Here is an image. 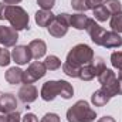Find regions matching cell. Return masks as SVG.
<instances>
[{
  "mask_svg": "<svg viewBox=\"0 0 122 122\" xmlns=\"http://www.w3.org/2000/svg\"><path fill=\"white\" fill-rule=\"evenodd\" d=\"M94 50L88 44H77L74 46L70 53L67 54V60L65 62L68 64H72L75 67H84L87 64H90L92 60H94Z\"/></svg>",
  "mask_w": 122,
  "mask_h": 122,
  "instance_id": "obj_3",
  "label": "cell"
},
{
  "mask_svg": "<svg viewBox=\"0 0 122 122\" xmlns=\"http://www.w3.org/2000/svg\"><path fill=\"white\" fill-rule=\"evenodd\" d=\"M60 97L64 98V99H70V98L74 97V88H72V85H71L68 81L61 80V94H60Z\"/></svg>",
  "mask_w": 122,
  "mask_h": 122,
  "instance_id": "obj_24",
  "label": "cell"
},
{
  "mask_svg": "<svg viewBox=\"0 0 122 122\" xmlns=\"http://www.w3.org/2000/svg\"><path fill=\"white\" fill-rule=\"evenodd\" d=\"M0 122H7V114L0 112Z\"/></svg>",
  "mask_w": 122,
  "mask_h": 122,
  "instance_id": "obj_36",
  "label": "cell"
},
{
  "mask_svg": "<svg viewBox=\"0 0 122 122\" xmlns=\"http://www.w3.org/2000/svg\"><path fill=\"white\" fill-rule=\"evenodd\" d=\"M40 122H60V117L57 114H54V112H48L41 118Z\"/></svg>",
  "mask_w": 122,
  "mask_h": 122,
  "instance_id": "obj_30",
  "label": "cell"
},
{
  "mask_svg": "<svg viewBox=\"0 0 122 122\" xmlns=\"http://www.w3.org/2000/svg\"><path fill=\"white\" fill-rule=\"evenodd\" d=\"M109 27L112 29V31H115V33H118V34L122 33V11L114 13V14L111 16Z\"/></svg>",
  "mask_w": 122,
  "mask_h": 122,
  "instance_id": "obj_20",
  "label": "cell"
},
{
  "mask_svg": "<svg viewBox=\"0 0 122 122\" xmlns=\"http://www.w3.org/2000/svg\"><path fill=\"white\" fill-rule=\"evenodd\" d=\"M23 74L24 71L19 67H11L6 71L4 74V78L9 84L11 85H17V84H23Z\"/></svg>",
  "mask_w": 122,
  "mask_h": 122,
  "instance_id": "obj_15",
  "label": "cell"
},
{
  "mask_svg": "<svg viewBox=\"0 0 122 122\" xmlns=\"http://www.w3.org/2000/svg\"><path fill=\"white\" fill-rule=\"evenodd\" d=\"M19 40V31L11 26H0V44L4 47H16Z\"/></svg>",
  "mask_w": 122,
  "mask_h": 122,
  "instance_id": "obj_7",
  "label": "cell"
},
{
  "mask_svg": "<svg viewBox=\"0 0 122 122\" xmlns=\"http://www.w3.org/2000/svg\"><path fill=\"white\" fill-rule=\"evenodd\" d=\"M0 20H7L14 30H29V14L20 6L0 3Z\"/></svg>",
  "mask_w": 122,
  "mask_h": 122,
  "instance_id": "obj_1",
  "label": "cell"
},
{
  "mask_svg": "<svg viewBox=\"0 0 122 122\" xmlns=\"http://www.w3.org/2000/svg\"><path fill=\"white\" fill-rule=\"evenodd\" d=\"M19 99L23 104H31L37 99L38 97V90L36 88V85L33 84H24L20 90H19Z\"/></svg>",
  "mask_w": 122,
  "mask_h": 122,
  "instance_id": "obj_10",
  "label": "cell"
},
{
  "mask_svg": "<svg viewBox=\"0 0 122 122\" xmlns=\"http://www.w3.org/2000/svg\"><path fill=\"white\" fill-rule=\"evenodd\" d=\"M7 122H21V115L17 111H13L7 114Z\"/></svg>",
  "mask_w": 122,
  "mask_h": 122,
  "instance_id": "obj_31",
  "label": "cell"
},
{
  "mask_svg": "<svg viewBox=\"0 0 122 122\" xmlns=\"http://www.w3.org/2000/svg\"><path fill=\"white\" fill-rule=\"evenodd\" d=\"M101 46L105 48H119L122 46V37L115 31H107Z\"/></svg>",
  "mask_w": 122,
  "mask_h": 122,
  "instance_id": "obj_12",
  "label": "cell"
},
{
  "mask_svg": "<svg viewBox=\"0 0 122 122\" xmlns=\"http://www.w3.org/2000/svg\"><path fill=\"white\" fill-rule=\"evenodd\" d=\"M54 19H56V14H53L51 10H38L34 16V20L38 24V27H48Z\"/></svg>",
  "mask_w": 122,
  "mask_h": 122,
  "instance_id": "obj_14",
  "label": "cell"
},
{
  "mask_svg": "<svg viewBox=\"0 0 122 122\" xmlns=\"http://www.w3.org/2000/svg\"><path fill=\"white\" fill-rule=\"evenodd\" d=\"M88 23V17L84 13H75L70 16V27H74L77 30H85Z\"/></svg>",
  "mask_w": 122,
  "mask_h": 122,
  "instance_id": "obj_16",
  "label": "cell"
},
{
  "mask_svg": "<svg viewBox=\"0 0 122 122\" xmlns=\"http://www.w3.org/2000/svg\"><path fill=\"white\" fill-rule=\"evenodd\" d=\"M21 0H3V3L4 4H9V6H16V4H19Z\"/></svg>",
  "mask_w": 122,
  "mask_h": 122,
  "instance_id": "obj_34",
  "label": "cell"
},
{
  "mask_svg": "<svg viewBox=\"0 0 122 122\" xmlns=\"http://www.w3.org/2000/svg\"><path fill=\"white\" fill-rule=\"evenodd\" d=\"M111 64L114 68L122 70V51H114L111 54Z\"/></svg>",
  "mask_w": 122,
  "mask_h": 122,
  "instance_id": "obj_26",
  "label": "cell"
},
{
  "mask_svg": "<svg viewBox=\"0 0 122 122\" xmlns=\"http://www.w3.org/2000/svg\"><path fill=\"white\" fill-rule=\"evenodd\" d=\"M16 108H17V99L13 94H10V92L0 94V112L10 114V112L16 111Z\"/></svg>",
  "mask_w": 122,
  "mask_h": 122,
  "instance_id": "obj_11",
  "label": "cell"
},
{
  "mask_svg": "<svg viewBox=\"0 0 122 122\" xmlns=\"http://www.w3.org/2000/svg\"><path fill=\"white\" fill-rule=\"evenodd\" d=\"M11 61V54L6 48H0V67H7Z\"/></svg>",
  "mask_w": 122,
  "mask_h": 122,
  "instance_id": "obj_28",
  "label": "cell"
},
{
  "mask_svg": "<svg viewBox=\"0 0 122 122\" xmlns=\"http://www.w3.org/2000/svg\"><path fill=\"white\" fill-rule=\"evenodd\" d=\"M46 74H47V68H46L44 62L34 61L29 65V68L23 74V84H33V82L38 81L40 78H43Z\"/></svg>",
  "mask_w": 122,
  "mask_h": 122,
  "instance_id": "obj_5",
  "label": "cell"
},
{
  "mask_svg": "<svg viewBox=\"0 0 122 122\" xmlns=\"http://www.w3.org/2000/svg\"><path fill=\"white\" fill-rule=\"evenodd\" d=\"M70 16L71 14H68V13H61L58 16H56L53 23L47 27L50 36H53L56 38L64 37L68 33V29H70Z\"/></svg>",
  "mask_w": 122,
  "mask_h": 122,
  "instance_id": "obj_4",
  "label": "cell"
},
{
  "mask_svg": "<svg viewBox=\"0 0 122 122\" xmlns=\"http://www.w3.org/2000/svg\"><path fill=\"white\" fill-rule=\"evenodd\" d=\"M61 67H62V71H64L65 75H68L71 78H78L80 77V71H81L80 67H75V65L68 64V62H64Z\"/></svg>",
  "mask_w": 122,
  "mask_h": 122,
  "instance_id": "obj_23",
  "label": "cell"
},
{
  "mask_svg": "<svg viewBox=\"0 0 122 122\" xmlns=\"http://www.w3.org/2000/svg\"><path fill=\"white\" fill-rule=\"evenodd\" d=\"M44 65H46L47 70H50V71H56V70L60 68L62 64H61V60L57 57V56H47L46 60H44Z\"/></svg>",
  "mask_w": 122,
  "mask_h": 122,
  "instance_id": "obj_22",
  "label": "cell"
},
{
  "mask_svg": "<svg viewBox=\"0 0 122 122\" xmlns=\"http://www.w3.org/2000/svg\"><path fill=\"white\" fill-rule=\"evenodd\" d=\"M92 11H94V17H95V20H98V21H107V20L111 17V13L108 11V9L105 7L104 3H101L99 6H97Z\"/></svg>",
  "mask_w": 122,
  "mask_h": 122,
  "instance_id": "obj_19",
  "label": "cell"
},
{
  "mask_svg": "<svg viewBox=\"0 0 122 122\" xmlns=\"http://www.w3.org/2000/svg\"><path fill=\"white\" fill-rule=\"evenodd\" d=\"M97 78H98V81H99L101 85H105V84H109L111 81H114V80L117 78V74H115L111 68H105Z\"/></svg>",
  "mask_w": 122,
  "mask_h": 122,
  "instance_id": "obj_21",
  "label": "cell"
},
{
  "mask_svg": "<svg viewBox=\"0 0 122 122\" xmlns=\"http://www.w3.org/2000/svg\"><path fill=\"white\" fill-rule=\"evenodd\" d=\"M85 30H87V33H88L90 37H91V40L97 44V46H101V44H102V38H104L107 30L102 29L94 19H88V23H87Z\"/></svg>",
  "mask_w": 122,
  "mask_h": 122,
  "instance_id": "obj_8",
  "label": "cell"
},
{
  "mask_svg": "<svg viewBox=\"0 0 122 122\" xmlns=\"http://www.w3.org/2000/svg\"><path fill=\"white\" fill-rule=\"evenodd\" d=\"M29 48H30L31 57H33L34 60H40V58L44 57L46 53H47V44H46L43 40H40V38L30 41Z\"/></svg>",
  "mask_w": 122,
  "mask_h": 122,
  "instance_id": "obj_13",
  "label": "cell"
},
{
  "mask_svg": "<svg viewBox=\"0 0 122 122\" xmlns=\"http://www.w3.org/2000/svg\"><path fill=\"white\" fill-rule=\"evenodd\" d=\"M95 118H97V112L84 99L77 101L67 111V121L68 122H92L95 121Z\"/></svg>",
  "mask_w": 122,
  "mask_h": 122,
  "instance_id": "obj_2",
  "label": "cell"
},
{
  "mask_svg": "<svg viewBox=\"0 0 122 122\" xmlns=\"http://www.w3.org/2000/svg\"><path fill=\"white\" fill-rule=\"evenodd\" d=\"M37 4L41 10H51L56 4V0H37Z\"/></svg>",
  "mask_w": 122,
  "mask_h": 122,
  "instance_id": "obj_29",
  "label": "cell"
},
{
  "mask_svg": "<svg viewBox=\"0 0 122 122\" xmlns=\"http://www.w3.org/2000/svg\"><path fill=\"white\" fill-rule=\"evenodd\" d=\"M60 94H61V80H58V81L50 80V81L44 82L43 87H41V91H40L41 98L47 102L54 101Z\"/></svg>",
  "mask_w": 122,
  "mask_h": 122,
  "instance_id": "obj_6",
  "label": "cell"
},
{
  "mask_svg": "<svg viewBox=\"0 0 122 122\" xmlns=\"http://www.w3.org/2000/svg\"><path fill=\"white\" fill-rule=\"evenodd\" d=\"M11 58H13V61H16V64H19V65H24V64L30 62L33 57H31L29 46H16L13 48Z\"/></svg>",
  "mask_w": 122,
  "mask_h": 122,
  "instance_id": "obj_9",
  "label": "cell"
},
{
  "mask_svg": "<svg viewBox=\"0 0 122 122\" xmlns=\"http://www.w3.org/2000/svg\"><path fill=\"white\" fill-rule=\"evenodd\" d=\"M109 99H111V97L104 91L102 88L97 90V91L91 95V102L95 107H104V105H107V104L109 102Z\"/></svg>",
  "mask_w": 122,
  "mask_h": 122,
  "instance_id": "obj_17",
  "label": "cell"
},
{
  "mask_svg": "<svg viewBox=\"0 0 122 122\" xmlns=\"http://www.w3.org/2000/svg\"><path fill=\"white\" fill-rule=\"evenodd\" d=\"M87 3H88V7L91 9V10H94L97 6H99L101 3H104L102 0H87Z\"/></svg>",
  "mask_w": 122,
  "mask_h": 122,
  "instance_id": "obj_33",
  "label": "cell"
},
{
  "mask_svg": "<svg viewBox=\"0 0 122 122\" xmlns=\"http://www.w3.org/2000/svg\"><path fill=\"white\" fill-rule=\"evenodd\" d=\"M21 121H23V122H38V118H37L34 114L29 112V114H26V115L21 118Z\"/></svg>",
  "mask_w": 122,
  "mask_h": 122,
  "instance_id": "obj_32",
  "label": "cell"
},
{
  "mask_svg": "<svg viewBox=\"0 0 122 122\" xmlns=\"http://www.w3.org/2000/svg\"><path fill=\"white\" fill-rule=\"evenodd\" d=\"M105 7L108 9L109 13H118V11H122V4L119 0H105L104 1Z\"/></svg>",
  "mask_w": 122,
  "mask_h": 122,
  "instance_id": "obj_25",
  "label": "cell"
},
{
  "mask_svg": "<svg viewBox=\"0 0 122 122\" xmlns=\"http://www.w3.org/2000/svg\"><path fill=\"white\" fill-rule=\"evenodd\" d=\"M71 6L77 11H87V10H90L87 0H71Z\"/></svg>",
  "mask_w": 122,
  "mask_h": 122,
  "instance_id": "obj_27",
  "label": "cell"
},
{
  "mask_svg": "<svg viewBox=\"0 0 122 122\" xmlns=\"http://www.w3.org/2000/svg\"><path fill=\"white\" fill-rule=\"evenodd\" d=\"M97 122H115V119L112 117H102V118H99Z\"/></svg>",
  "mask_w": 122,
  "mask_h": 122,
  "instance_id": "obj_35",
  "label": "cell"
},
{
  "mask_svg": "<svg viewBox=\"0 0 122 122\" xmlns=\"http://www.w3.org/2000/svg\"><path fill=\"white\" fill-rule=\"evenodd\" d=\"M97 77V72H95V68H94V65H92V62L90 64H87V65H84V67H81V71H80V80H82V81H91Z\"/></svg>",
  "mask_w": 122,
  "mask_h": 122,
  "instance_id": "obj_18",
  "label": "cell"
}]
</instances>
